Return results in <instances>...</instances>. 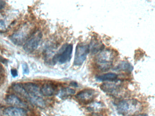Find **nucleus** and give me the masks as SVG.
Instances as JSON below:
<instances>
[{"mask_svg":"<svg viewBox=\"0 0 155 116\" xmlns=\"http://www.w3.org/2000/svg\"><path fill=\"white\" fill-rule=\"evenodd\" d=\"M73 51V45L70 44L66 46L63 51L60 53L57 54L54 58V60H58L61 64H64L68 61H69L71 58Z\"/></svg>","mask_w":155,"mask_h":116,"instance_id":"7","label":"nucleus"},{"mask_svg":"<svg viewBox=\"0 0 155 116\" xmlns=\"http://www.w3.org/2000/svg\"><path fill=\"white\" fill-rule=\"evenodd\" d=\"M4 113L7 116H26V111L24 109L17 107H10L5 109Z\"/></svg>","mask_w":155,"mask_h":116,"instance_id":"10","label":"nucleus"},{"mask_svg":"<svg viewBox=\"0 0 155 116\" xmlns=\"http://www.w3.org/2000/svg\"><path fill=\"white\" fill-rule=\"evenodd\" d=\"M6 102L8 104L18 107H25L24 102L18 97L15 95H7L6 98Z\"/></svg>","mask_w":155,"mask_h":116,"instance_id":"11","label":"nucleus"},{"mask_svg":"<svg viewBox=\"0 0 155 116\" xmlns=\"http://www.w3.org/2000/svg\"><path fill=\"white\" fill-rule=\"evenodd\" d=\"M101 89L105 92L108 94H114L119 91V87L113 84H103L101 86Z\"/></svg>","mask_w":155,"mask_h":116,"instance_id":"14","label":"nucleus"},{"mask_svg":"<svg viewBox=\"0 0 155 116\" xmlns=\"http://www.w3.org/2000/svg\"><path fill=\"white\" fill-rule=\"evenodd\" d=\"M23 67V74L25 75H28L29 73V68L26 63H24L22 65Z\"/></svg>","mask_w":155,"mask_h":116,"instance_id":"18","label":"nucleus"},{"mask_svg":"<svg viewBox=\"0 0 155 116\" xmlns=\"http://www.w3.org/2000/svg\"><path fill=\"white\" fill-rule=\"evenodd\" d=\"M23 85L28 94L27 100L29 101L31 98L36 96H41L40 89L37 85L32 82L25 83Z\"/></svg>","mask_w":155,"mask_h":116,"instance_id":"8","label":"nucleus"},{"mask_svg":"<svg viewBox=\"0 0 155 116\" xmlns=\"http://www.w3.org/2000/svg\"><path fill=\"white\" fill-rule=\"evenodd\" d=\"M11 73L12 76L13 77L15 78L18 76V72L17 69H12L11 70Z\"/></svg>","mask_w":155,"mask_h":116,"instance_id":"19","label":"nucleus"},{"mask_svg":"<svg viewBox=\"0 0 155 116\" xmlns=\"http://www.w3.org/2000/svg\"><path fill=\"white\" fill-rule=\"evenodd\" d=\"M118 75L116 73L109 72L106 73L103 75H100L96 77V79L100 82H105V81H115L118 78Z\"/></svg>","mask_w":155,"mask_h":116,"instance_id":"12","label":"nucleus"},{"mask_svg":"<svg viewBox=\"0 0 155 116\" xmlns=\"http://www.w3.org/2000/svg\"><path fill=\"white\" fill-rule=\"evenodd\" d=\"M5 5H6V3H5V2L0 1V10H1L5 7Z\"/></svg>","mask_w":155,"mask_h":116,"instance_id":"21","label":"nucleus"},{"mask_svg":"<svg viewBox=\"0 0 155 116\" xmlns=\"http://www.w3.org/2000/svg\"><path fill=\"white\" fill-rule=\"evenodd\" d=\"M115 57V53L113 51L109 49L103 50L96 57V65L100 70H108L112 66Z\"/></svg>","mask_w":155,"mask_h":116,"instance_id":"1","label":"nucleus"},{"mask_svg":"<svg viewBox=\"0 0 155 116\" xmlns=\"http://www.w3.org/2000/svg\"><path fill=\"white\" fill-rule=\"evenodd\" d=\"M91 50L93 53H96L104 50V46L97 39H93L91 43Z\"/></svg>","mask_w":155,"mask_h":116,"instance_id":"16","label":"nucleus"},{"mask_svg":"<svg viewBox=\"0 0 155 116\" xmlns=\"http://www.w3.org/2000/svg\"><path fill=\"white\" fill-rule=\"evenodd\" d=\"M71 85L75 86V87H78V84H77V83L72 82H71Z\"/></svg>","mask_w":155,"mask_h":116,"instance_id":"22","label":"nucleus"},{"mask_svg":"<svg viewBox=\"0 0 155 116\" xmlns=\"http://www.w3.org/2000/svg\"><path fill=\"white\" fill-rule=\"evenodd\" d=\"M42 37V34L40 32H37L33 35L31 38L28 40L25 43L23 47L24 50L28 53L35 50L40 43Z\"/></svg>","mask_w":155,"mask_h":116,"instance_id":"4","label":"nucleus"},{"mask_svg":"<svg viewBox=\"0 0 155 116\" xmlns=\"http://www.w3.org/2000/svg\"><path fill=\"white\" fill-rule=\"evenodd\" d=\"M90 51V46L88 44H79L76 47L74 57V65L80 66L82 65L86 60Z\"/></svg>","mask_w":155,"mask_h":116,"instance_id":"3","label":"nucleus"},{"mask_svg":"<svg viewBox=\"0 0 155 116\" xmlns=\"http://www.w3.org/2000/svg\"><path fill=\"white\" fill-rule=\"evenodd\" d=\"M133 116H148V115L146 114H140L138 115H135Z\"/></svg>","mask_w":155,"mask_h":116,"instance_id":"23","label":"nucleus"},{"mask_svg":"<svg viewBox=\"0 0 155 116\" xmlns=\"http://www.w3.org/2000/svg\"><path fill=\"white\" fill-rule=\"evenodd\" d=\"M0 29L1 30V31H3V30H5V29H6L5 24H4V22H3V21H0Z\"/></svg>","mask_w":155,"mask_h":116,"instance_id":"20","label":"nucleus"},{"mask_svg":"<svg viewBox=\"0 0 155 116\" xmlns=\"http://www.w3.org/2000/svg\"><path fill=\"white\" fill-rule=\"evenodd\" d=\"M95 94V91L93 89H86L79 92L75 98L81 103L87 104L94 99Z\"/></svg>","mask_w":155,"mask_h":116,"instance_id":"6","label":"nucleus"},{"mask_svg":"<svg viewBox=\"0 0 155 116\" xmlns=\"http://www.w3.org/2000/svg\"><path fill=\"white\" fill-rule=\"evenodd\" d=\"M12 89L16 93L19 94L27 99L28 98V95L25 89L24 88L23 84L20 83L14 84L12 85Z\"/></svg>","mask_w":155,"mask_h":116,"instance_id":"15","label":"nucleus"},{"mask_svg":"<svg viewBox=\"0 0 155 116\" xmlns=\"http://www.w3.org/2000/svg\"><path fill=\"white\" fill-rule=\"evenodd\" d=\"M29 29L27 27H24L17 31L11 37L12 41L18 45H21L28 40L29 35Z\"/></svg>","mask_w":155,"mask_h":116,"instance_id":"5","label":"nucleus"},{"mask_svg":"<svg viewBox=\"0 0 155 116\" xmlns=\"http://www.w3.org/2000/svg\"><path fill=\"white\" fill-rule=\"evenodd\" d=\"M1 69H2L1 66H0V71H1Z\"/></svg>","mask_w":155,"mask_h":116,"instance_id":"24","label":"nucleus"},{"mask_svg":"<svg viewBox=\"0 0 155 116\" xmlns=\"http://www.w3.org/2000/svg\"><path fill=\"white\" fill-rule=\"evenodd\" d=\"M140 104L135 100H125L120 102L117 105L118 112L123 115L134 113L140 108Z\"/></svg>","mask_w":155,"mask_h":116,"instance_id":"2","label":"nucleus"},{"mask_svg":"<svg viewBox=\"0 0 155 116\" xmlns=\"http://www.w3.org/2000/svg\"><path fill=\"white\" fill-rule=\"evenodd\" d=\"M133 69L131 64L127 61H122L114 69L117 71H124L126 73H131Z\"/></svg>","mask_w":155,"mask_h":116,"instance_id":"13","label":"nucleus"},{"mask_svg":"<svg viewBox=\"0 0 155 116\" xmlns=\"http://www.w3.org/2000/svg\"><path fill=\"white\" fill-rule=\"evenodd\" d=\"M57 90L56 85L51 82H47L42 85L40 89V92L42 95L51 96L57 93Z\"/></svg>","mask_w":155,"mask_h":116,"instance_id":"9","label":"nucleus"},{"mask_svg":"<svg viewBox=\"0 0 155 116\" xmlns=\"http://www.w3.org/2000/svg\"><path fill=\"white\" fill-rule=\"evenodd\" d=\"M75 93V91L74 89L69 87H64L61 89L58 95L61 98H66L73 95Z\"/></svg>","mask_w":155,"mask_h":116,"instance_id":"17","label":"nucleus"}]
</instances>
